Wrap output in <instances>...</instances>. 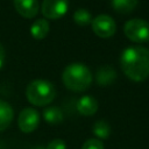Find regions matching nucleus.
I'll return each mask as SVG.
<instances>
[{"mask_svg": "<svg viewBox=\"0 0 149 149\" xmlns=\"http://www.w3.org/2000/svg\"><path fill=\"white\" fill-rule=\"evenodd\" d=\"M49 33V22L45 19H37L30 27V34L36 40H43Z\"/></svg>", "mask_w": 149, "mask_h": 149, "instance_id": "f8f14e48", "label": "nucleus"}, {"mask_svg": "<svg viewBox=\"0 0 149 149\" xmlns=\"http://www.w3.org/2000/svg\"><path fill=\"white\" fill-rule=\"evenodd\" d=\"M77 109L81 115H93L98 111V101L91 95H84L78 100Z\"/></svg>", "mask_w": 149, "mask_h": 149, "instance_id": "1a4fd4ad", "label": "nucleus"}, {"mask_svg": "<svg viewBox=\"0 0 149 149\" xmlns=\"http://www.w3.org/2000/svg\"><path fill=\"white\" fill-rule=\"evenodd\" d=\"M123 73L134 81H142L149 77V50L143 47H128L120 57Z\"/></svg>", "mask_w": 149, "mask_h": 149, "instance_id": "f257e3e1", "label": "nucleus"}, {"mask_svg": "<svg viewBox=\"0 0 149 149\" xmlns=\"http://www.w3.org/2000/svg\"><path fill=\"white\" fill-rule=\"evenodd\" d=\"M40 123V114L35 108L27 107L23 108L17 118V125L21 132L31 133L34 132Z\"/></svg>", "mask_w": 149, "mask_h": 149, "instance_id": "0eeeda50", "label": "nucleus"}, {"mask_svg": "<svg viewBox=\"0 0 149 149\" xmlns=\"http://www.w3.org/2000/svg\"><path fill=\"white\" fill-rule=\"evenodd\" d=\"M92 29L97 36L101 38H108L115 34L116 23L112 16L101 14L92 19Z\"/></svg>", "mask_w": 149, "mask_h": 149, "instance_id": "39448f33", "label": "nucleus"}, {"mask_svg": "<svg viewBox=\"0 0 149 149\" xmlns=\"http://www.w3.org/2000/svg\"><path fill=\"white\" fill-rule=\"evenodd\" d=\"M47 149H66V144L63 140L55 139L49 142V144L47 146Z\"/></svg>", "mask_w": 149, "mask_h": 149, "instance_id": "a211bd4d", "label": "nucleus"}, {"mask_svg": "<svg viewBox=\"0 0 149 149\" xmlns=\"http://www.w3.org/2000/svg\"><path fill=\"white\" fill-rule=\"evenodd\" d=\"M3 62H5V49H3V47L0 43V69L2 68Z\"/></svg>", "mask_w": 149, "mask_h": 149, "instance_id": "6ab92c4d", "label": "nucleus"}, {"mask_svg": "<svg viewBox=\"0 0 149 149\" xmlns=\"http://www.w3.org/2000/svg\"><path fill=\"white\" fill-rule=\"evenodd\" d=\"M139 0H112V6L115 12L126 14L130 13L137 5Z\"/></svg>", "mask_w": 149, "mask_h": 149, "instance_id": "4468645a", "label": "nucleus"}, {"mask_svg": "<svg viewBox=\"0 0 149 149\" xmlns=\"http://www.w3.org/2000/svg\"><path fill=\"white\" fill-rule=\"evenodd\" d=\"M62 80L66 88L74 92H81L90 87L92 83V73L85 64L72 63L64 69Z\"/></svg>", "mask_w": 149, "mask_h": 149, "instance_id": "f03ea898", "label": "nucleus"}, {"mask_svg": "<svg viewBox=\"0 0 149 149\" xmlns=\"http://www.w3.org/2000/svg\"><path fill=\"white\" fill-rule=\"evenodd\" d=\"M27 99L35 106H47L56 97L55 86L44 79H36L28 84L26 90Z\"/></svg>", "mask_w": 149, "mask_h": 149, "instance_id": "7ed1b4c3", "label": "nucleus"}, {"mask_svg": "<svg viewBox=\"0 0 149 149\" xmlns=\"http://www.w3.org/2000/svg\"><path fill=\"white\" fill-rule=\"evenodd\" d=\"M14 7L16 12L26 19H31L36 16L40 10V5L37 0H14Z\"/></svg>", "mask_w": 149, "mask_h": 149, "instance_id": "6e6552de", "label": "nucleus"}, {"mask_svg": "<svg viewBox=\"0 0 149 149\" xmlns=\"http://www.w3.org/2000/svg\"><path fill=\"white\" fill-rule=\"evenodd\" d=\"M126 36L136 43L149 41V22L142 19H132L126 22L123 27Z\"/></svg>", "mask_w": 149, "mask_h": 149, "instance_id": "20e7f679", "label": "nucleus"}, {"mask_svg": "<svg viewBox=\"0 0 149 149\" xmlns=\"http://www.w3.org/2000/svg\"><path fill=\"white\" fill-rule=\"evenodd\" d=\"M115 78H116V73L114 69L108 65H104L97 71V81L101 86L112 84L115 80Z\"/></svg>", "mask_w": 149, "mask_h": 149, "instance_id": "9b49d317", "label": "nucleus"}, {"mask_svg": "<svg viewBox=\"0 0 149 149\" xmlns=\"http://www.w3.org/2000/svg\"><path fill=\"white\" fill-rule=\"evenodd\" d=\"M43 118L50 125H58L63 121V112L59 107L51 106L43 111Z\"/></svg>", "mask_w": 149, "mask_h": 149, "instance_id": "ddd939ff", "label": "nucleus"}, {"mask_svg": "<svg viewBox=\"0 0 149 149\" xmlns=\"http://www.w3.org/2000/svg\"><path fill=\"white\" fill-rule=\"evenodd\" d=\"M13 116H14V112L12 106L5 100L0 99V132L9 127V125L13 121Z\"/></svg>", "mask_w": 149, "mask_h": 149, "instance_id": "9d476101", "label": "nucleus"}, {"mask_svg": "<svg viewBox=\"0 0 149 149\" xmlns=\"http://www.w3.org/2000/svg\"><path fill=\"white\" fill-rule=\"evenodd\" d=\"M68 0H43L41 10L45 19L57 20L68 12Z\"/></svg>", "mask_w": 149, "mask_h": 149, "instance_id": "423d86ee", "label": "nucleus"}, {"mask_svg": "<svg viewBox=\"0 0 149 149\" xmlns=\"http://www.w3.org/2000/svg\"><path fill=\"white\" fill-rule=\"evenodd\" d=\"M73 20L78 26H86L90 22H92V15L91 13L85 8H79L73 14Z\"/></svg>", "mask_w": 149, "mask_h": 149, "instance_id": "dca6fc26", "label": "nucleus"}, {"mask_svg": "<svg viewBox=\"0 0 149 149\" xmlns=\"http://www.w3.org/2000/svg\"><path fill=\"white\" fill-rule=\"evenodd\" d=\"M93 134L98 140H106L111 135V127L105 120H99L93 126Z\"/></svg>", "mask_w": 149, "mask_h": 149, "instance_id": "2eb2a0df", "label": "nucleus"}, {"mask_svg": "<svg viewBox=\"0 0 149 149\" xmlns=\"http://www.w3.org/2000/svg\"><path fill=\"white\" fill-rule=\"evenodd\" d=\"M81 149H105L102 142L98 139H88L81 146Z\"/></svg>", "mask_w": 149, "mask_h": 149, "instance_id": "f3484780", "label": "nucleus"}]
</instances>
